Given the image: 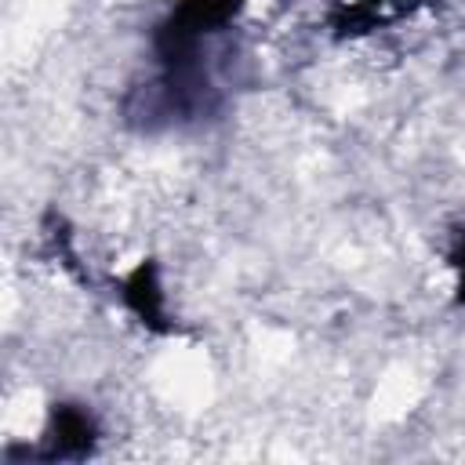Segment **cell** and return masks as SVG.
I'll return each mask as SVG.
<instances>
[{
    "mask_svg": "<svg viewBox=\"0 0 465 465\" xmlns=\"http://www.w3.org/2000/svg\"><path fill=\"white\" fill-rule=\"evenodd\" d=\"M98 440V425L91 418V411H84L80 403H58L51 414V429H47V458H84L91 454Z\"/></svg>",
    "mask_w": 465,
    "mask_h": 465,
    "instance_id": "1",
    "label": "cell"
},
{
    "mask_svg": "<svg viewBox=\"0 0 465 465\" xmlns=\"http://www.w3.org/2000/svg\"><path fill=\"white\" fill-rule=\"evenodd\" d=\"M378 4H385V0H378Z\"/></svg>",
    "mask_w": 465,
    "mask_h": 465,
    "instance_id": "4",
    "label": "cell"
},
{
    "mask_svg": "<svg viewBox=\"0 0 465 465\" xmlns=\"http://www.w3.org/2000/svg\"><path fill=\"white\" fill-rule=\"evenodd\" d=\"M124 302L153 331H167L171 327V323H163L167 320V312H163V287H160V276H156V265L153 262H142L124 280Z\"/></svg>",
    "mask_w": 465,
    "mask_h": 465,
    "instance_id": "2",
    "label": "cell"
},
{
    "mask_svg": "<svg viewBox=\"0 0 465 465\" xmlns=\"http://www.w3.org/2000/svg\"><path fill=\"white\" fill-rule=\"evenodd\" d=\"M450 269H454V298L458 305H465V225L454 232V243H450Z\"/></svg>",
    "mask_w": 465,
    "mask_h": 465,
    "instance_id": "3",
    "label": "cell"
}]
</instances>
